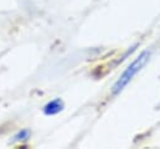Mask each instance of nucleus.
Listing matches in <instances>:
<instances>
[{
	"label": "nucleus",
	"mask_w": 160,
	"mask_h": 149,
	"mask_svg": "<svg viewBox=\"0 0 160 149\" xmlns=\"http://www.w3.org/2000/svg\"><path fill=\"white\" fill-rule=\"evenodd\" d=\"M148 58H149V51H144L139 58H136V59L126 68V70L121 74V76L118 79V81H116L115 85H114L112 91H114V93H118V91H120L121 89H124V86H125V85L134 78V75L142 68V65L146 63Z\"/></svg>",
	"instance_id": "obj_1"
},
{
	"label": "nucleus",
	"mask_w": 160,
	"mask_h": 149,
	"mask_svg": "<svg viewBox=\"0 0 160 149\" xmlns=\"http://www.w3.org/2000/svg\"><path fill=\"white\" fill-rule=\"evenodd\" d=\"M61 109H62V103H61L59 99H55V100L48 103V104L45 105V109H44V110H45L46 114H56V113H59Z\"/></svg>",
	"instance_id": "obj_2"
},
{
	"label": "nucleus",
	"mask_w": 160,
	"mask_h": 149,
	"mask_svg": "<svg viewBox=\"0 0 160 149\" xmlns=\"http://www.w3.org/2000/svg\"><path fill=\"white\" fill-rule=\"evenodd\" d=\"M29 136V131L28 130H22V131H20L16 136H15V139L16 140H24V139H26Z\"/></svg>",
	"instance_id": "obj_3"
}]
</instances>
